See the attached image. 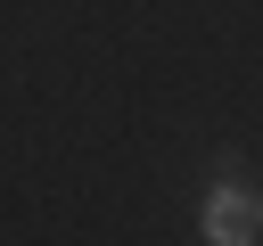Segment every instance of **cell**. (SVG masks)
Instances as JSON below:
<instances>
[{
    "instance_id": "cell-1",
    "label": "cell",
    "mask_w": 263,
    "mask_h": 246,
    "mask_svg": "<svg viewBox=\"0 0 263 246\" xmlns=\"http://www.w3.org/2000/svg\"><path fill=\"white\" fill-rule=\"evenodd\" d=\"M197 221H205L214 246H247V238L263 230V189H247V180H214L205 205H197Z\"/></svg>"
}]
</instances>
